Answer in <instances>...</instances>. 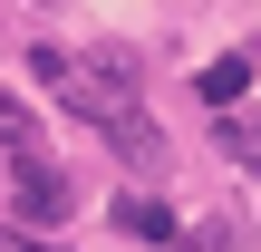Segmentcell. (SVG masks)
I'll return each mask as SVG.
<instances>
[{
	"label": "cell",
	"mask_w": 261,
	"mask_h": 252,
	"mask_svg": "<svg viewBox=\"0 0 261 252\" xmlns=\"http://www.w3.org/2000/svg\"><path fill=\"white\" fill-rule=\"evenodd\" d=\"M223 146L242 165H261V107H223Z\"/></svg>",
	"instance_id": "6"
},
{
	"label": "cell",
	"mask_w": 261,
	"mask_h": 252,
	"mask_svg": "<svg viewBox=\"0 0 261 252\" xmlns=\"http://www.w3.org/2000/svg\"><path fill=\"white\" fill-rule=\"evenodd\" d=\"M39 78H48L87 126H107V117L136 107V58H126V49H97V58H58V49H39Z\"/></svg>",
	"instance_id": "1"
},
{
	"label": "cell",
	"mask_w": 261,
	"mask_h": 252,
	"mask_svg": "<svg viewBox=\"0 0 261 252\" xmlns=\"http://www.w3.org/2000/svg\"><path fill=\"white\" fill-rule=\"evenodd\" d=\"M107 146H116V155H136V165H155V155H165V136H155L136 107H126V117H107Z\"/></svg>",
	"instance_id": "5"
},
{
	"label": "cell",
	"mask_w": 261,
	"mask_h": 252,
	"mask_svg": "<svg viewBox=\"0 0 261 252\" xmlns=\"http://www.w3.org/2000/svg\"><path fill=\"white\" fill-rule=\"evenodd\" d=\"M68 204H77V194H68V175H58V165H39V155H19V214H29V223H68Z\"/></svg>",
	"instance_id": "2"
},
{
	"label": "cell",
	"mask_w": 261,
	"mask_h": 252,
	"mask_svg": "<svg viewBox=\"0 0 261 252\" xmlns=\"http://www.w3.org/2000/svg\"><path fill=\"white\" fill-rule=\"evenodd\" d=\"M242 97H252V58H213V68H203V107L223 117V107H242Z\"/></svg>",
	"instance_id": "3"
},
{
	"label": "cell",
	"mask_w": 261,
	"mask_h": 252,
	"mask_svg": "<svg viewBox=\"0 0 261 252\" xmlns=\"http://www.w3.org/2000/svg\"><path fill=\"white\" fill-rule=\"evenodd\" d=\"M116 233H136V243H174V214H165L155 194H126V204H116Z\"/></svg>",
	"instance_id": "4"
},
{
	"label": "cell",
	"mask_w": 261,
	"mask_h": 252,
	"mask_svg": "<svg viewBox=\"0 0 261 252\" xmlns=\"http://www.w3.org/2000/svg\"><path fill=\"white\" fill-rule=\"evenodd\" d=\"M174 252H223V243H213V233H174Z\"/></svg>",
	"instance_id": "8"
},
{
	"label": "cell",
	"mask_w": 261,
	"mask_h": 252,
	"mask_svg": "<svg viewBox=\"0 0 261 252\" xmlns=\"http://www.w3.org/2000/svg\"><path fill=\"white\" fill-rule=\"evenodd\" d=\"M0 146H10V155H29V107H19V97H0Z\"/></svg>",
	"instance_id": "7"
}]
</instances>
